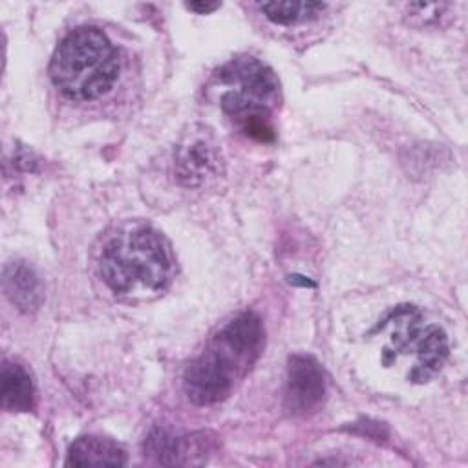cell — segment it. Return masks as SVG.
<instances>
[{
    "mask_svg": "<svg viewBox=\"0 0 468 468\" xmlns=\"http://www.w3.org/2000/svg\"><path fill=\"white\" fill-rule=\"evenodd\" d=\"M265 344L261 318L250 311L234 316L186 366L183 388L199 406L225 400L250 371Z\"/></svg>",
    "mask_w": 468,
    "mask_h": 468,
    "instance_id": "cell-1",
    "label": "cell"
},
{
    "mask_svg": "<svg viewBox=\"0 0 468 468\" xmlns=\"http://www.w3.org/2000/svg\"><path fill=\"white\" fill-rule=\"evenodd\" d=\"M172 254L166 239L148 225H130L102 247L99 272L122 298H146L166 289L172 280Z\"/></svg>",
    "mask_w": 468,
    "mask_h": 468,
    "instance_id": "cell-2",
    "label": "cell"
},
{
    "mask_svg": "<svg viewBox=\"0 0 468 468\" xmlns=\"http://www.w3.org/2000/svg\"><path fill=\"white\" fill-rule=\"evenodd\" d=\"M119 53L97 27L82 26L69 31L49 62V77L58 91L79 102L106 95L119 75Z\"/></svg>",
    "mask_w": 468,
    "mask_h": 468,
    "instance_id": "cell-3",
    "label": "cell"
},
{
    "mask_svg": "<svg viewBox=\"0 0 468 468\" xmlns=\"http://www.w3.org/2000/svg\"><path fill=\"white\" fill-rule=\"evenodd\" d=\"M219 108L236 121L241 132L256 141L274 139L271 113L280 104V82L274 71L252 57H239L221 66L214 75Z\"/></svg>",
    "mask_w": 468,
    "mask_h": 468,
    "instance_id": "cell-4",
    "label": "cell"
},
{
    "mask_svg": "<svg viewBox=\"0 0 468 468\" xmlns=\"http://www.w3.org/2000/svg\"><path fill=\"white\" fill-rule=\"evenodd\" d=\"M400 329L393 333L395 351L415 353L417 362L410 373V380L426 382L441 371L448 358V338L437 325H424L420 314L406 305Z\"/></svg>",
    "mask_w": 468,
    "mask_h": 468,
    "instance_id": "cell-5",
    "label": "cell"
},
{
    "mask_svg": "<svg viewBox=\"0 0 468 468\" xmlns=\"http://www.w3.org/2000/svg\"><path fill=\"white\" fill-rule=\"evenodd\" d=\"M176 177L183 186L199 188L223 172L219 144L210 130L196 126L185 133L174 155Z\"/></svg>",
    "mask_w": 468,
    "mask_h": 468,
    "instance_id": "cell-6",
    "label": "cell"
},
{
    "mask_svg": "<svg viewBox=\"0 0 468 468\" xmlns=\"http://www.w3.org/2000/svg\"><path fill=\"white\" fill-rule=\"evenodd\" d=\"M325 399V375L322 366L307 355H292L287 366L285 408L292 415L318 411Z\"/></svg>",
    "mask_w": 468,
    "mask_h": 468,
    "instance_id": "cell-7",
    "label": "cell"
},
{
    "mask_svg": "<svg viewBox=\"0 0 468 468\" xmlns=\"http://www.w3.org/2000/svg\"><path fill=\"white\" fill-rule=\"evenodd\" d=\"M144 448L159 464H201L210 452V439L205 433L176 437L157 428L148 435Z\"/></svg>",
    "mask_w": 468,
    "mask_h": 468,
    "instance_id": "cell-8",
    "label": "cell"
},
{
    "mask_svg": "<svg viewBox=\"0 0 468 468\" xmlns=\"http://www.w3.org/2000/svg\"><path fill=\"white\" fill-rule=\"evenodd\" d=\"M2 289L7 300L22 313H35L44 302V283L38 272L24 260L5 263Z\"/></svg>",
    "mask_w": 468,
    "mask_h": 468,
    "instance_id": "cell-9",
    "label": "cell"
},
{
    "mask_svg": "<svg viewBox=\"0 0 468 468\" xmlns=\"http://www.w3.org/2000/svg\"><path fill=\"white\" fill-rule=\"evenodd\" d=\"M68 466H122L126 464L124 450L104 437H79L68 450Z\"/></svg>",
    "mask_w": 468,
    "mask_h": 468,
    "instance_id": "cell-10",
    "label": "cell"
},
{
    "mask_svg": "<svg viewBox=\"0 0 468 468\" xmlns=\"http://www.w3.org/2000/svg\"><path fill=\"white\" fill-rule=\"evenodd\" d=\"M2 406L7 411H29L35 402L31 375L16 362H4L0 373Z\"/></svg>",
    "mask_w": 468,
    "mask_h": 468,
    "instance_id": "cell-11",
    "label": "cell"
},
{
    "mask_svg": "<svg viewBox=\"0 0 468 468\" xmlns=\"http://www.w3.org/2000/svg\"><path fill=\"white\" fill-rule=\"evenodd\" d=\"M261 13L274 24H298L318 16L325 4L322 2H263L260 4Z\"/></svg>",
    "mask_w": 468,
    "mask_h": 468,
    "instance_id": "cell-12",
    "label": "cell"
},
{
    "mask_svg": "<svg viewBox=\"0 0 468 468\" xmlns=\"http://www.w3.org/2000/svg\"><path fill=\"white\" fill-rule=\"evenodd\" d=\"M219 2H190V4H186V7L190 9V11H196V13H199V15H205V13H212V11H216V9H219Z\"/></svg>",
    "mask_w": 468,
    "mask_h": 468,
    "instance_id": "cell-13",
    "label": "cell"
}]
</instances>
